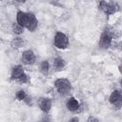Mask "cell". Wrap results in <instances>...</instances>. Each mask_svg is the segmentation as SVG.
<instances>
[{
    "instance_id": "cell-16",
    "label": "cell",
    "mask_w": 122,
    "mask_h": 122,
    "mask_svg": "<svg viewBox=\"0 0 122 122\" xmlns=\"http://www.w3.org/2000/svg\"><path fill=\"white\" fill-rule=\"evenodd\" d=\"M18 80H19L21 83H26V82H28L29 77H28V75H27V74H25V73H24V74H23V75H22Z\"/></svg>"
},
{
    "instance_id": "cell-20",
    "label": "cell",
    "mask_w": 122,
    "mask_h": 122,
    "mask_svg": "<svg viewBox=\"0 0 122 122\" xmlns=\"http://www.w3.org/2000/svg\"><path fill=\"white\" fill-rule=\"evenodd\" d=\"M121 86H122V80H121Z\"/></svg>"
},
{
    "instance_id": "cell-11",
    "label": "cell",
    "mask_w": 122,
    "mask_h": 122,
    "mask_svg": "<svg viewBox=\"0 0 122 122\" xmlns=\"http://www.w3.org/2000/svg\"><path fill=\"white\" fill-rule=\"evenodd\" d=\"M53 65H54V67H55L56 69H62V68H64V67H65L66 63H65V61H64L62 58L57 57V58H55V59H54Z\"/></svg>"
},
{
    "instance_id": "cell-1",
    "label": "cell",
    "mask_w": 122,
    "mask_h": 122,
    "mask_svg": "<svg viewBox=\"0 0 122 122\" xmlns=\"http://www.w3.org/2000/svg\"><path fill=\"white\" fill-rule=\"evenodd\" d=\"M54 86L56 88V90L58 91V92L62 93V94H66L70 92L71 86V82L68 79L65 78H59L54 82Z\"/></svg>"
},
{
    "instance_id": "cell-13",
    "label": "cell",
    "mask_w": 122,
    "mask_h": 122,
    "mask_svg": "<svg viewBox=\"0 0 122 122\" xmlns=\"http://www.w3.org/2000/svg\"><path fill=\"white\" fill-rule=\"evenodd\" d=\"M12 30H13V32L16 33V34H21V33L23 32V27L20 26L18 23L13 24V26H12Z\"/></svg>"
},
{
    "instance_id": "cell-19",
    "label": "cell",
    "mask_w": 122,
    "mask_h": 122,
    "mask_svg": "<svg viewBox=\"0 0 122 122\" xmlns=\"http://www.w3.org/2000/svg\"><path fill=\"white\" fill-rule=\"evenodd\" d=\"M119 71H120V73L122 74V64L119 66Z\"/></svg>"
},
{
    "instance_id": "cell-15",
    "label": "cell",
    "mask_w": 122,
    "mask_h": 122,
    "mask_svg": "<svg viewBox=\"0 0 122 122\" xmlns=\"http://www.w3.org/2000/svg\"><path fill=\"white\" fill-rule=\"evenodd\" d=\"M16 97H17L18 100H26V98H27L26 92L23 91V90H20V91L16 93Z\"/></svg>"
},
{
    "instance_id": "cell-7",
    "label": "cell",
    "mask_w": 122,
    "mask_h": 122,
    "mask_svg": "<svg viewBox=\"0 0 122 122\" xmlns=\"http://www.w3.org/2000/svg\"><path fill=\"white\" fill-rule=\"evenodd\" d=\"M22 61L27 64V65H30V64H33L34 61H35V55L33 53L32 51H25L23 53H22Z\"/></svg>"
},
{
    "instance_id": "cell-2",
    "label": "cell",
    "mask_w": 122,
    "mask_h": 122,
    "mask_svg": "<svg viewBox=\"0 0 122 122\" xmlns=\"http://www.w3.org/2000/svg\"><path fill=\"white\" fill-rule=\"evenodd\" d=\"M99 8L106 14H112L119 10V6L114 2H106L102 1L99 3Z\"/></svg>"
},
{
    "instance_id": "cell-17",
    "label": "cell",
    "mask_w": 122,
    "mask_h": 122,
    "mask_svg": "<svg viewBox=\"0 0 122 122\" xmlns=\"http://www.w3.org/2000/svg\"><path fill=\"white\" fill-rule=\"evenodd\" d=\"M87 122H98V120H97L95 117H90Z\"/></svg>"
},
{
    "instance_id": "cell-12",
    "label": "cell",
    "mask_w": 122,
    "mask_h": 122,
    "mask_svg": "<svg viewBox=\"0 0 122 122\" xmlns=\"http://www.w3.org/2000/svg\"><path fill=\"white\" fill-rule=\"evenodd\" d=\"M49 69H50V64H49V62H48L47 60L42 61V63H41V65H40V70H41V71H42L44 74H46V73L49 71Z\"/></svg>"
},
{
    "instance_id": "cell-14",
    "label": "cell",
    "mask_w": 122,
    "mask_h": 122,
    "mask_svg": "<svg viewBox=\"0 0 122 122\" xmlns=\"http://www.w3.org/2000/svg\"><path fill=\"white\" fill-rule=\"evenodd\" d=\"M23 45V40L21 39V38H15V39H13L12 40V42H11V46L13 47V48H19V47H21Z\"/></svg>"
},
{
    "instance_id": "cell-18",
    "label": "cell",
    "mask_w": 122,
    "mask_h": 122,
    "mask_svg": "<svg viewBox=\"0 0 122 122\" xmlns=\"http://www.w3.org/2000/svg\"><path fill=\"white\" fill-rule=\"evenodd\" d=\"M69 122H78V118H77V117H73V118H71Z\"/></svg>"
},
{
    "instance_id": "cell-5",
    "label": "cell",
    "mask_w": 122,
    "mask_h": 122,
    "mask_svg": "<svg viewBox=\"0 0 122 122\" xmlns=\"http://www.w3.org/2000/svg\"><path fill=\"white\" fill-rule=\"evenodd\" d=\"M30 19V13H27L24 11H18L17 12V16H16V20L17 23L22 26V27H28L29 22Z\"/></svg>"
},
{
    "instance_id": "cell-3",
    "label": "cell",
    "mask_w": 122,
    "mask_h": 122,
    "mask_svg": "<svg viewBox=\"0 0 122 122\" xmlns=\"http://www.w3.org/2000/svg\"><path fill=\"white\" fill-rule=\"evenodd\" d=\"M54 46L58 49H66L69 46V40L65 33L57 32L54 36Z\"/></svg>"
},
{
    "instance_id": "cell-8",
    "label": "cell",
    "mask_w": 122,
    "mask_h": 122,
    "mask_svg": "<svg viewBox=\"0 0 122 122\" xmlns=\"http://www.w3.org/2000/svg\"><path fill=\"white\" fill-rule=\"evenodd\" d=\"M66 107H67L68 110H70L71 112H75V111L78 110V108H79V102H78L75 98L71 97V98H69V100L67 101Z\"/></svg>"
},
{
    "instance_id": "cell-6",
    "label": "cell",
    "mask_w": 122,
    "mask_h": 122,
    "mask_svg": "<svg viewBox=\"0 0 122 122\" xmlns=\"http://www.w3.org/2000/svg\"><path fill=\"white\" fill-rule=\"evenodd\" d=\"M112 38L111 37V35H110L107 31L103 32V33L101 34V36H100L99 46H100L101 48H103V49L109 48V47L111 46V44H112Z\"/></svg>"
},
{
    "instance_id": "cell-4",
    "label": "cell",
    "mask_w": 122,
    "mask_h": 122,
    "mask_svg": "<svg viewBox=\"0 0 122 122\" xmlns=\"http://www.w3.org/2000/svg\"><path fill=\"white\" fill-rule=\"evenodd\" d=\"M110 102L112 106L119 109L122 107V94L118 91H113L110 96Z\"/></svg>"
},
{
    "instance_id": "cell-9",
    "label": "cell",
    "mask_w": 122,
    "mask_h": 122,
    "mask_svg": "<svg viewBox=\"0 0 122 122\" xmlns=\"http://www.w3.org/2000/svg\"><path fill=\"white\" fill-rule=\"evenodd\" d=\"M23 74H24V70H23L22 66L17 65V66H14V67L12 68V71H11V77H12L13 79H19Z\"/></svg>"
},
{
    "instance_id": "cell-10",
    "label": "cell",
    "mask_w": 122,
    "mask_h": 122,
    "mask_svg": "<svg viewBox=\"0 0 122 122\" xmlns=\"http://www.w3.org/2000/svg\"><path fill=\"white\" fill-rule=\"evenodd\" d=\"M39 107L43 112H49L51 108V101L49 98H42L39 103Z\"/></svg>"
}]
</instances>
